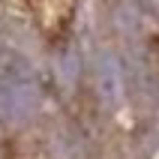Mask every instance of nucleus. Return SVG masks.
Returning <instances> with one entry per match:
<instances>
[{"label":"nucleus","instance_id":"f03ea898","mask_svg":"<svg viewBox=\"0 0 159 159\" xmlns=\"http://www.w3.org/2000/svg\"><path fill=\"white\" fill-rule=\"evenodd\" d=\"M99 90L111 105H117L120 96H123V75H120V66L111 54L99 57Z\"/></svg>","mask_w":159,"mask_h":159},{"label":"nucleus","instance_id":"f257e3e1","mask_svg":"<svg viewBox=\"0 0 159 159\" xmlns=\"http://www.w3.org/2000/svg\"><path fill=\"white\" fill-rule=\"evenodd\" d=\"M39 105V84L33 66L15 51L0 54V120L24 123Z\"/></svg>","mask_w":159,"mask_h":159}]
</instances>
